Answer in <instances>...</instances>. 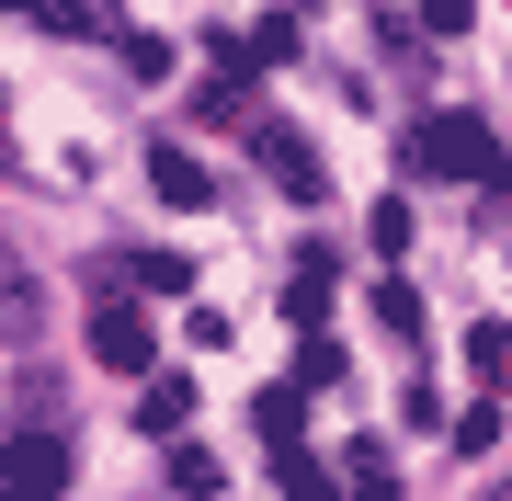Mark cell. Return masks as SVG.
I'll use <instances>...</instances> for the list:
<instances>
[{
	"label": "cell",
	"instance_id": "cell-1",
	"mask_svg": "<svg viewBox=\"0 0 512 501\" xmlns=\"http://www.w3.org/2000/svg\"><path fill=\"white\" fill-rule=\"evenodd\" d=\"M399 171L410 183H501V137L478 114H421L399 137Z\"/></svg>",
	"mask_w": 512,
	"mask_h": 501
},
{
	"label": "cell",
	"instance_id": "cell-2",
	"mask_svg": "<svg viewBox=\"0 0 512 501\" xmlns=\"http://www.w3.org/2000/svg\"><path fill=\"white\" fill-rule=\"evenodd\" d=\"M69 467H80V456H69V433H46V422H35V433H12V445H0V490L46 501V490H69Z\"/></svg>",
	"mask_w": 512,
	"mask_h": 501
},
{
	"label": "cell",
	"instance_id": "cell-3",
	"mask_svg": "<svg viewBox=\"0 0 512 501\" xmlns=\"http://www.w3.org/2000/svg\"><path fill=\"white\" fill-rule=\"evenodd\" d=\"M251 160L274 171V194H296V205H319V194H330V160H319L296 126H262V137H251Z\"/></svg>",
	"mask_w": 512,
	"mask_h": 501
},
{
	"label": "cell",
	"instance_id": "cell-4",
	"mask_svg": "<svg viewBox=\"0 0 512 501\" xmlns=\"http://www.w3.org/2000/svg\"><path fill=\"white\" fill-rule=\"evenodd\" d=\"M92 353H103V365H114V376H148V365H160V319H148V308H126V297H114V308L92 319Z\"/></svg>",
	"mask_w": 512,
	"mask_h": 501
},
{
	"label": "cell",
	"instance_id": "cell-5",
	"mask_svg": "<svg viewBox=\"0 0 512 501\" xmlns=\"http://www.w3.org/2000/svg\"><path fill=\"white\" fill-rule=\"evenodd\" d=\"M330 285H342V251L308 240V251H296V285H285V319H296V331H319V319H330Z\"/></svg>",
	"mask_w": 512,
	"mask_h": 501
},
{
	"label": "cell",
	"instance_id": "cell-6",
	"mask_svg": "<svg viewBox=\"0 0 512 501\" xmlns=\"http://www.w3.org/2000/svg\"><path fill=\"white\" fill-rule=\"evenodd\" d=\"M148 183H160V205H217V171H205L194 149H171V137L148 149Z\"/></svg>",
	"mask_w": 512,
	"mask_h": 501
},
{
	"label": "cell",
	"instance_id": "cell-7",
	"mask_svg": "<svg viewBox=\"0 0 512 501\" xmlns=\"http://www.w3.org/2000/svg\"><path fill=\"white\" fill-rule=\"evenodd\" d=\"M183 422H194V388H183V376H148V399H137V433H160V445H171Z\"/></svg>",
	"mask_w": 512,
	"mask_h": 501
},
{
	"label": "cell",
	"instance_id": "cell-8",
	"mask_svg": "<svg viewBox=\"0 0 512 501\" xmlns=\"http://www.w3.org/2000/svg\"><path fill=\"white\" fill-rule=\"evenodd\" d=\"M251 422H262V445H296V422H308V376H296V388H262Z\"/></svg>",
	"mask_w": 512,
	"mask_h": 501
},
{
	"label": "cell",
	"instance_id": "cell-9",
	"mask_svg": "<svg viewBox=\"0 0 512 501\" xmlns=\"http://www.w3.org/2000/svg\"><path fill=\"white\" fill-rule=\"evenodd\" d=\"M194 114H205V126H239V114H251V69H217L194 92Z\"/></svg>",
	"mask_w": 512,
	"mask_h": 501
},
{
	"label": "cell",
	"instance_id": "cell-10",
	"mask_svg": "<svg viewBox=\"0 0 512 501\" xmlns=\"http://www.w3.org/2000/svg\"><path fill=\"white\" fill-rule=\"evenodd\" d=\"M467 365H478V388H512V331H501V319L467 331Z\"/></svg>",
	"mask_w": 512,
	"mask_h": 501
},
{
	"label": "cell",
	"instance_id": "cell-11",
	"mask_svg": "<svg viewBox=\"0 0 512 501\" xmlns=\"http://www.w3.org/2000/svg\"><path fill=\"white\" fill-rule=\"evenodd\" d=\"M296 376H308V388H342V376H353V353L330 342V331H308V342H296Z\"/></svg>",
	"mask_w": 512,
	"mask_h": 501
},
{
	"label": "cell",
	"instance_id": "cell-12",
	"mask_svg": "<svg viewBox=\"0 0 512 501\" xmlns=\"http://www.w3.org/2000/svg\"><path fill=\"white\" fill-rule=\"evenodd\" d=\"M365 251H376V262H399V251H410V205H399V194L365 205Z\"/></svg>",
	"mask_w": 512,
	"mask_h": 501
},
{
	"label": "cell",
	"instance_id": "cell-13",
	"mask_svg": "<svg viewBox=\"0 0 512 501\" xmlns=\"http://www.w3.org/2000/svg\"><path fill=\"white\" fill-rule=\"evenodd\" d=\"M0 331H12V342L35 331V285H23V262H12V251H0Z\"/></svg>",
	"mask_w": 512,
	"mask_h": 501
},
{
	"label": "cell",
	"instance_id": "cell-14",
	"mask_svg": "<svg viewBox=\"0 0 512 501\" xmlns=\"http://www.w3.org/2000/svg\"><path fill=\"white\" fill-rule=\"evenodd\" d=\"M57 35H114V0H35Z\"/></svg>",
	"mask_w": 512,
	"mask_h": 501
},
{
	"label": "cell",
	"instance_id": "cell-15",
	"mask_svg": "<svg viewBox=\"0 0 512 501\" xmlns=\"http://www.w3.org/2000/svg\"><path fill=\"white\" fill-rule=\"evenodd\" d=\"M137 285H148V297H183L194 262H183V251H137Z\"/></svg>",
	"mask_w": 512,
	"mask_h": 501
},
{
	"label": "cell",
	"instance_id": "cell-16",
	"mask_svg": "<svg viewBox=\"0 0 512 501\" xmlns=\"http://www.w3.org/2000/svg\"><path fill=\"white\" fill-rule=\"evenodd\" d=\"M376 331H399V342H421V297H410V285H376Z\"/></svg>",
	"mask_w": 512,
	"mask_h": 501
},
{
	"label": "cell",
	"instance_id": "cell-17",
	"mask_svg": "<svg viewBox=\"0 0 512 501\" xmlns=\"http://www.w3.org/2000/svg\"><path fill=\"white\" fill-rule=\"evenodd\" d=\"M490 445H501V410H490V399L456 410V456H490Z\"/></svg>",
	"mask_w": 512,
	"mask_h": 501
},
{
	"label": "cell",
	"instance_id": "cell-18",
	"mask_svg": "<svg viewBox=\"0 0 512 501\" xmlns=\"http://www.w3.org/2000/svg\"><path fill=\"white\" fill-rule=\"evenodd\" d=\"M274 490H330V479H319L308 445H274Z\"/></svg>",
	"mask_w": 512,
	"mask_h": 501
},
{
	"label": "cell",
	"instance_id": "cell-19",
	"mask_svg": "<svg viewBox=\"0 0 512 501\" xmlns=\"http://www.w3.org/2000/svg\"><path fill=\"white\" fill-rule=\"evenodd\" d=\"M467 12L478 0H421V35H467Z\"/></svg>",
	"mask_w": 512,
	"mask_h": 501
},
{
	"label": "cell",
	"instance_id": "cell-20",
	"mask_svg": "<svg viewBox=\"0 0 512 501\" xmlns=\"http://www.w3.org/2000/svg\"><path fill=\"white\" fill-rule=\"evenodd\" d=\"M0 12H12V0H0Z\"/></svg>",
	"mask_w": 512,
	"mask_h": 501
}]
</instances>
